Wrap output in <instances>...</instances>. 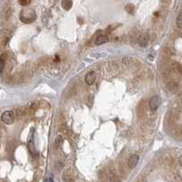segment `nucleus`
I'll use <instances>...</instances> for the list:
<instances>
[{
  "instance_id": "6e6552de",
  "label": "nucleus",
  "mask_w": 182,
  "mask_h": 182,
  "mask_svg": "<svg viewBox=\"0 0 182 182\" xmlns=\"http://www.w3.org/2000/svg\"><path fill=\"white\" fill-rule=\"evenodd\" d=\"M72 0H62V2H61V6L64 9L66 10H69L71 7H72Z\"/></svg>"
},
{
  "instance_id": "7ed1b4c3",
  "label": "nucleus",
  "mask_w": 182,
  "mask_h": 182,
  "mask_svg": "<svg viewBox=\"0 0 182 182\" xmlns=\"http://www.w3.org/2000/svg\"><path fill=\"white\" fill-rule=\"evenodd\" d=\"M158 106H159V99H158V97L157 96H154L150 98V100H149V108L151 110H157L158 108Z\"/></svg>"
},
{
  "instance_id": "423d86ee",
  "label": "nucleus",
  "mask_w": 182,
  "mask_h": 182,
  "mask_svg": "<svg viewBox=\"0 0 182 182\" xmlns=\"http://www.w3.org/2000/svg\"><path fill=\"white\" fill-rule=\"evenodd\" d=\"M148 41H149V35L148 34L142 35L139 38V44L141 46V47H146Z\"/></svg>"
},
{
  "instance_id": "ddd939ff",
  "label": "nucleus",
  "mask_w": 182,
  "mask_h": 182,
  "mask_svg": "<svg viewBox=\"0 0 182 182\" xmlns=\"http://www.w3.org/2000/svg\"><path fill=\"white\" fill-rule=\"evenodd\" d=\"M127 10L130 14H134V6L133 5H127Z\"/></svg>"
},
{
  "instance_id": "9b49d317",
  "label": "nucleus",
  "mask_w": 182,
  "mask_h": 182,
  "mask_svg": "<svg viewBox=\"0 0 182 182\" xmlns=\"http://www.w3.org/2000/svg\"><path fill=\"white\" fill-rule=\"evenodd\" d=\"M30 2H31V0H18V3L19 5L23 6H27L30 4Z\"/></svg>"
},
{
  "instance_id": "20e7f679",
  "label": "nucleus",
  "mask_w": 182,
  "mask_h": 182,
  "mask_svg": "<svg viewBox=\"0 0 182 182\" xmlns=\"http://www.w3.org/2000/svg\"><path fill=\"white\" fill-rule=\"evenodd\" d=\"M95 78H96V75L94 72H89L88 74H87L86 76V78H85V82H86V84L88 85V86H91V85H93L94 84V82H95Z\"/></svg>"
},
{
  "instance_id": "9d476101",
  "label": "nucleus",
  "mask_w": 182,
  "mask_h": 182,
  "mask_svg": "<svg viewBox=\"0 0 182 182\" xmlns=\"http://www.w3.org/2000/svg\"><path fill=\"white\" fill-rule=\"evenodd\" d=\"M28 149H29V151L30 152H31V154L32 155H34V143H33V139H30V141L28 142Z\"/></svg>"
},
{
  "instance_id": "39448f33",
  "label": "nucleus",
  "mask_w": 182,
  "mask_h": 182,
  "mask_svg": "<svg viewBox=\"0 0 182 182\" xmlns=\"http://www.w3.org/2000/svg\"><path fill=\"white\" fill-rule=\"evenodd\" d=\"M139 156L138 155H132L130 159H128V166H130V169H134L135 167L138 165V162H139Z\"/></svg>"
},
{
  "instance_id": "4468645a",
  "label": "nucleus",
  "mask_w": 182,
  "mask_h": 182,
  "mask_svg": "<svg viewBox=\"0 0 182 182\" xmlns=\"http://www.w3.org/2000/svg\"><path fill=\"white\" fill-rule=\"evenodd\" d=\"M178 163H179V165L182 166V156H180V157L178 158Z\"/></svg>"
},
{
  "instance_id": "0eeeda50",
  "label": "nucleus",
  "mask_w": 182,
  "mask_h": 182,
  "mask_svg": "<svg viewBox=\"0 0 182 182\" xmlns=\"http://www.w3.org/2000/svg\"><path fill=\"white\" fill-rule=\"evenodd\" d=\"M108 41V37L107 36H105V35H101V36H98L97 37V39L95 41V44L97 46H100L102 44L107 43Z\"/></svg>"
},
{
  "instance_id": "1a4fd4ad",
  "label": "nucleus",
  "mask_w": 182,
  "mask_h": 182,
  "mask_svg": "<svg viewBox=\"0 0 182 182\" xmlns=\"http://www.w3.org/2000/svg\"><path fill=\"white\" fill-rule=\"evenodd\" d=\"M177 26L178 28H182V13H180L177 18Z\"/></svg>"
},
{
  "instance_id": "f03ea898",
  "label": "nucleus",
  "mask_w": 182,
  "mask_h": 182,
  "mask_svg": "<svg viewBox=\"0 0 182 182\" xmlns=\"http://www.w3.org/2000/svg\"><path fill=\"white\" fill-rule=\"evenodd\" d=\"M1 119L2 121L5 123V124H7V125H10L12 124L14 121H15V115H14V112L11 111V110H7V111H5L2 116H1Z\"/></svg>"
},
{
  "instance_id": "f8f14e48",
  "label": "nucleus",
  "mask_w": 182,
  "mask_h": 182,
  "mask_svg": "<svg viewBox=\"0 0 182 182\" xmlns=\"http://www.w3.org/2000/svg\"><path fill=\"white\" fill-rule=\"evenodd\" d=\"M0 62H1V64H0V73L3 72V69L5 67V59H4V55H1V60H0Z\"/></svg>"
},
{
  "instance_id": "f257e3e1",
  "label": "nucleus",
  "mask_w": 182,
  "mask_h": 182,
  "mask_svg": "<svg viewBox=\"0 0 182 182\" xmlns=\"http://www.w3.org/2000/svg\"><path fill=\"white\" fill-rule=\"evenodd\" d=\"M19 18H20V20L22 22H24L25 24H30V23H32L36 20V16L33 9L27 8L21 11Z\"/></svg>"
}]
</instances>
